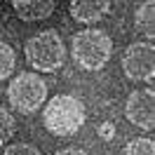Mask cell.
Here are the masks:
<instances>
[{
    "instance_id": "4",
    "label": "cell",
    "mask_w": 155,
    "mask_h": 155,
    "mask_svg": "<svg viewBox=\"0 0 155 155\" xmlns=\"http://www.w3.org/2000/svg\"><path fill=\"white\" fill-rule=\"evenodd\" d=\"M7 101L14 110L31 115L47 101V82L38 73H19L12 78L7 87Z\"/></svg>"
},
{
    "instance_id": "6",
    "label": "cell",
    "mask_w": 155,
    "mask_h": 155,
    "mask_svg": "<svg viewBox=\"0 0 155 155\" xmlns=\"http://www.w3.org/2000/svg\"><path fill=\"white\" fill-rule=\"evenodd\" d=\"M125 117L139 129L155 127V92L153 89H136L127 97Z\"/></svg>"
},
{
    "instance_id": "7",
    "label": "cell",
    "mask_w": 155,
    "mask_h": 155,
    "mask_svg": "<svg viewBox=\"0 0 155 155\" xmlns=\"http://www.w3.org/2000/svg\"><path fill=\"white\" fill-rule=\"evenodd\" d=\"M68 12L78 24H97L110 12V0H68Z\"/></svg>"
},
{
    "instance_id": "1",
    "label": "cell",
    "mask_w": 155,
    "mask_h": 155,
    "mask_svg": "<svg viewBox=\"0 0 155 155\" xmlns=\"http://www.w3.org/2000/svg\"><path fill=\"white\" fill-rule=\"evenodd\" d=\"M87 120L85 104L73 94H57L45 104L42 122L49 134L54 136H73L78 134Z\"/></svg>"
},
{
    "instance_id": "8",
    "label": "cell",
    "mask_w": 155,
    "mask_h": 155,
    "mask_svg": "<svg viewBox=\"0 0 155 155\" xmlns=\"http://www.w3.org/2000/svg\"><path fill=\"white\" fill-rule=\"evenodd\" d=\"M14 14L21 21H42L49 19L57 7V0H10Z\"/></svg>"
},
{
    "instance_id": "5",
    "label": "cell",
    "mask_w": 155,
    "mask_h": 155,
    "mask_svg": "<svg viewBox=\"0 0 155 155\" xmlns=\"http://www.w3.org/2000/svg\"><path fill=\"white\" fill-rule=\"evenodd\" d=\"M125 78L134 82H153L155 78V47L153 42H132L122 54Z\"/></svg>"
},
{
    "instance_id": "14",
    "label": "cell",
    "mask_w": 155,
    "mask_h": 155,
    "mask_svg": "<svg viewBox=\"0 0 155 155\" xmlns=\"http://www.w3.org/2000/svg\"><path fill=\"white\" fill-rule=\"evenodd\" d=\"M99 136L101 139H113L115 136V127L110 125V122H104V125L99 127Z\"/></svg>"
},
{
    "instance_id": "9",
    "label": "cell",
    "mask_w": 155,
    "mask_h": 155,
    "mask_svg": "<svg viewBox=\"0 0 155 155\" xmlns=\"http://www.w3.org/2000/svg\"><path fill=\"white\" fill-rule=\"evenodd\" d=\"M134 28L139 33H143L148 40L155 38V2L153 0H148L143 2L134 14Z\"/></svg>"
},
{
    "instance_id": "13",
    "label": "cell",
    "mask_w": 155,
    "mask_h": 155,
    "mask_svg": "<svg viewBox=\"0 0 155 155\" xmlns=\"http://www.w3.org/2000/svg\"><path fill=\"white\" fill-rule=\"evenodd\" d=\"M7 155H40V150L33 143H12L7 148Z\"/></svg>"
},
{
    "instance_id": "3",
    "label": "cell",
    "mask_w": 155,
    "mask_h": 155,
    "mask_svg": "<svg viewBox=\"0 0 155 155\" xmlns=\"http://www.w3.org/2000/svg\"><path fill=\"white\" fill-rule=\"evenodd\" d=\"M26 64L35 73H57L66 64V45L54 28H45L31 35L24 45Z\"/></svg>"
},
{
    "instance_id": "2",
    "label": "cell",
    "mask_w": 155,
    "mask_h": 155,
    "mask_svg": "<svg viewBox=\"0 0 155 155\" xmlns=\"http://www.w3.org/2000/svg\"><path fill=\"white\" fill-rule=\"evenodd\" d=\"M71 57L82 71H101L113 57V40L101 28L78 31L71 42Z\"/></svg>"
},
{
    "instance_id": "15",
    "label": "cell",
    "mask_w": 155,
    "mask_h": 155,
    "mask_svg": "<svg viewBox=\"0 0 155 155\" xmlns=\"http://www.w3.org/2000/svg\"><path fill=\"white\" fill-rule=\"evenodd\" d=\"M54 155H87V153L80 150V148H61V150H57Z\"/></svg>"
},
{
    "instance_id": "10",
    "label": "cell",
    "mask_w": 155,
    "mask_h": 155,
    "mask_svg": "<svg viewBox=\"0 0 155 155\" xmlns=\"http://www.w3.org/2000/svg\"><path fill=\"white\" fill-rule=\"evenodd\" d=\"M14 66H17V54H14L12 45H7V42L0 40V80L10 78Z\"/></svg>"
},
{
    "instance_id": "11",
    "label": "cell",
    "mask_w": 155,
    "mask_h": 155,
    "mask_svg": "<svg viewBox=\"0 0 155 155\" xmlns=\"http://www.w3.org/2000/svg\"><path fill=\"white\" fill-rule=\"evenodd\" d=\"M122 155H155V143H153V139H143V136L132 139V141L125 146Z\"/></svg>"
},
{
    "instance_id": "12",
    "label": "cell",
    "mask_w": 155,
    "mask_h": 155,
    "mask_svg": "<svg viewBox=\"0 0 155 155\" xmlns=\"http://www.w3.org/2000/svg\"><path fill=\"white\" fill-rule=\"evenodd\" d=\"M17 132V125H14V117L5 106H0V146H5Z\"/></svg>"
},
{
    "instance_id": "16",
    "label": "cell",
    "mask_w": 155,
    "mask_h": 155,
    "mask_svg": "<svg viewBox=\"0 0 155 155\" xmlns=\"http://www.w3.org/2000/svg\"><path fill=\"white\" fill-rule=\"evenodd\" d=\"M0 155H7V148H5V146H0Z\"/></svg>"
}]
</instances>
